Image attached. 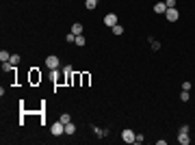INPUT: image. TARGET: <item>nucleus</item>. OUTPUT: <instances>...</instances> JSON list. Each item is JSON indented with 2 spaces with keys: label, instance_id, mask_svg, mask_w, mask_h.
Instances as JSON below:
<instances>
[{
  "label": "nucleus",
  "instance_id": "5",
  "mask_svg": "<svg viewBox=\"0 0 195 145\" xmlns=\"http://www.w3.org/2000/svg\"><path fill=\"white\" fill-rule=\"evenodd\" d=\"M134 137H137V134H134L132 130H130V128H126V130L122 132V139H124L126 143H134Z\"/></svg>",
  "mask_w": 195,
  "mask_h": 145
},
{
  "label": "nucleus",
  "instance_id": "2",
  "mask_svg": "<svg viewBox=\"0 0 195 145\" xmlns=\"http://www.w3.org/2000/svg\"><path fill=\"white\" fill-rule=\"evenodd\" d=\"M50 132L54 134V137H61V134H65V123L59 119V121H54L52 126H50Z\"/></svg>",
  "mask_w": 195,
  "mask_h": 145
},
{
  "label": "nucleus",
  "instance_id": "3",
  "mask_svg": "<svg viewBox=\"0 0 195 145\" xmlns=\"http://www.w3.org/2000/svg\"><path fill=\"white\" fill-rule=\"evenodd\" d=\"M165 17H167V20H169V22H178V17H180V11H178V9H167V11H165Z\"/></svg>",
  "mask_w": 195,
  "mask_h": 145
},
{
  "label": "nucleus",
  "instance_id": "24",
  "mask_svg": "<svg viewBox=\"0 0 195 145\" xmlns=\"http://www.w3.org/2000/svg\"><path fill=\"white\" fill-rule=\"evenodd\" d=\"M143 141H145L143 134H137V137H134V143H143Z\"/></svg>",
  "mask_w": 195,
  "mask_h": 145
},
{
  "label": "nucleus",
  "instance_id": "6",
  "mask_svg": "<svg viewBox=\"0 0 195 145\" xmlns=\"http://www.w3.org/2000/svg\"><path fill=\"white\" fill-rule=\"evenodd\" d=\"M178 143H180V145H189V143H191L189 132H180V134H178Z\"/></svg>",
  "mask_w": 195,
  "mask_h": 145
},
{
  "label": "nucleus",
  "instance_id": "20",
  "mask_svg": "<svg viewBox=\"0 0 195 145\" xmlns=\"http://www.w3.org/2000/svg\"><path fill=\"white\" fill-rule=\"evenodd\" d=\"M113 33H115V35H122V33H124V28H122L119 24H115V26H113Z\"/></svg>",
  "mask_w": 195,
  "mask_h": 145
},
{
  "label": "nucleus",
  "instance_id": "16",
  "mask_svg": "<svg viewBox=\"0 0 195 145\" xmlns=\"http://www.w3.org/2000/svg\"><path fill=\"white\" fill-rule=\"evenodd\" d=\"M150 43H152V50H161V41H156V39L150 37Z\"/></svg>",
  "mask_w": 195,
  "mask_h": 145
},
{
  "label": "nucleus",
  "instance_id": "8",
  "mask_svg": "<svg viewBox=\"0 0 195 145\" xmlns=\"http://www.w3.org/2000/svg\"><path fill=\"white\" fill-rule=\"evenodd\" d=\"M82 30H85V26H82L80 22H74V26H72V33H74V35H82Z\"/></svg>",
  "mask_w": 195,
  "mask_h": 145
},
{
  "label": "nucleus",
  "instance_id": "19",
  "mask_svg": "<svg viewBox=\"0 0 195 145\" xmlns=\"http://www.w3.org/2000/svg\"><path fill=\"white\" fill-rule=\"evenodd\" d=\"M191 89H193V85L189 83V80H187V83H182V91H191Z\"/></svg>",
  "mask_w": 195,
  "mask_h": 145
},
{
  "label": "nucleus",
  "instance_id": "14",
  "mask_svg": "<svg viewBox=\"0 0 195 145\" xmlns=\"http://www.w3.org/2000/svg\"><path fill=\"white\" fill-rule=\"evenodd\" d=\"M2 69H4V71H13V69H15V65H13L11 61H7V63H2Z\"/></svg>",
  "mask_w": 195,
  "mask_h": 145
},
{
  "label": "nucleus",
  "instance_id": "22",
  "mask_svg": "<svg viewBox=\"0 0 195 145\" xmlns=\"http://www.w3.org/2000/svg\"><path fill=\"white\" fill-rule=\"evenodd\" d=\"M9 61H11L13 65H17V63H20V57H17V54H11V59H9Z\"/></svg>",
  "mask_w": 195,
  "mask_h": 145
},
{
  "label": "nucleus",
  "instance_id": "23",
  "mask_svg": "<svg viewBox=\"0 0 195 145\" xmlns=\"http://www.w3.org/2000/svg\"><path fill=\"white\" fill-rule=\"evenodd\" d=\"M165 4H167V9H173L176 7V0H165Z\"/></svg>",
  "mask_w": 195,
  "mask_h": 145
},
{
  "label": "nucleus",
  "instance_id": "13",
  "mask_svg": "<svg viewBox=\"0 0 195 145\" xmlns=\"http://www.w3.org/2000/svg\"><path fill=\"white\" fill-rule=\"evenodd\" d=\"M74 43H76V46H80V48H82V46H85V43H87V39L82 37V35H76V41H74Z\"/></svg>",
  "mask_w": 195,
  "mask_h": 145
},
{
  "label": "nucleus",
  "instance_id": "18",
  "mask_svg": "<svg viewBox=\"0 0 195 145\" xmlns=\"http://www.w3.org/2000/svg\"><path fill=\"white\" fill-rule=\"evenodd\" d=\"M65 41H67V43H74V41H76V35H74V33L65 35Z\"/></svg>",
  "mask_w": 195,
  "mask_h": 145
},
{
  "label": "nucleus",
  "instance_id": "11",
  "mask_svg": "<svg viewBox=\"0 0 195 145\" xmlns=\"http://www.w3.org/2000/svg\"><path fill=\"white\" fill-rule=\"evenodd\" d=\"M74 132H76V126H74L72 121H69V123H65V134H74Z\"/></svg>",
  "mask_w": 195,
  "mask_h": 145
},
{
  "label": "nucleus",
  "instance_id": "4",
  "mask_svg": "<svg viewBox=\"0 0 195 145\" xmlns=\"http://www.w3.org/2000/svg\"><path fill=\"white\" fill-rule=\"evenodd\" d=\"M104 24L108 26V28H113V26L117 24V15H115V13H106V15H104Z\"/></svg>",
  "mask_w": 195,
  "mask_h": 145
},
{
  "label": "nucleus",
  "instance_id": "1",
  "mask_svg": "<svg viewBox=\"0 0 195 145\" xmlns=\"http://www.w3.org/2000/svg\"><path fill=\"white\" fill-rule=\"evenodd\" d=\"M46 67H48V69H59V67H61V59L54 57V54L46 57Z\"/></svg>",
  "mask_w": 195,
  "mask_h": 145
},
{
  "label": "nucleus",
  "instance_id": "15",
  "mask_svg": "<svg viewBox=\"0 0 195 145\" xmlns=\"http://www.w3.org/2000/svg\"><path fill=\"white\" fill-rule=\"evenodd\" d=\"M59 119H61L63 123H69V121H72V117H69V113H63V115L59 117Z\"/></svg>",
  "mask_w": 195,
  "mask_h": 145
},
{
  "label": "nucleus",
  "instance_id": "7",
  "mask_svg": "<svg viewBox=\"0 0 195 145\" xmlns=\"http://www.w3.org/2000/svg\"><path fill=\"white\" fill-rule=\"evenodd\" d=\"M165 11H167V4H165V2H156V4H154V13L165 15Z\"/></svg>",
  "mask_w": 195,
  "mask_h": 145
},
{
  "label": "nucleus",
  "instance_id": "10",
  "mask_svg": "<svg viewBox=\"0 0 195 145\" xmlns=\"http://www.w3.org/2000/svg\"><path fill=\"white\" fill-rule=\"evenodd\" d=\"M9 59H11V52H7V50H0V61L7 63Z\"/></svg>",
  "mask_w": 195,
  "mask_h": 145
},
{
  "label": "nucleus",
  "instance_id": "12",
  "mask_svg": "<svg viewBox=\"0 0 195 145\" xmlns=\"http://www.w3.org/2000/svg\"><path fill=\"white\" fill-rule=\"evenodd\" d=\"M85 7L89 9V11H93V9L98 7V0H85Z\"/></svg>",
  "mask_w": 195,
  "mask_h": 145
},
{
  "label": "nucleus",
  "instance_id": "21",
  "mask_svg": "<svg viewBox=\"0 0 195 145\" xmlns=\"http://www.w3.org/2000/svg\"><path fill=\"white\" fill-rule=\"evenodd\" d=\"M31 80H33V83H37V80H41V74H37V71H33V74H31Z\"/></svg>",
  "mask_w": 195,
  "mask_h": 145
},
{
  "label": "nucleus",
  "instance_id": "17",
  "mask_svg": "<svg viewBox=\"0 0 195 145\" xmlns=\"http://www.w3.org/2000/svg\"><path fill=\"white\" fill-rule=\"evenodd\" d=\"M180 100H182V102H189V100H191V93H189V91H182V93H180Z\"/></svg>",
  "mask_w": 195,
  "mask_h": 145
},
{
  "label": "nucleus",
  "instance_id": "9",
  "mask_svg": "<svg viewBox=\"0 0 195 145\" xmlns=\"http://www.w3.org/2000/svg\"><path fill=\"white\" fill-rule=\"evenodd\" d=\"M93 132L98 134V137H100V139H104V137H108V130H102V128H98V126H96V128H93Z\"/></svg>",
  "mask_w": 195,
  "mask_h": 145
}]
</instances>
